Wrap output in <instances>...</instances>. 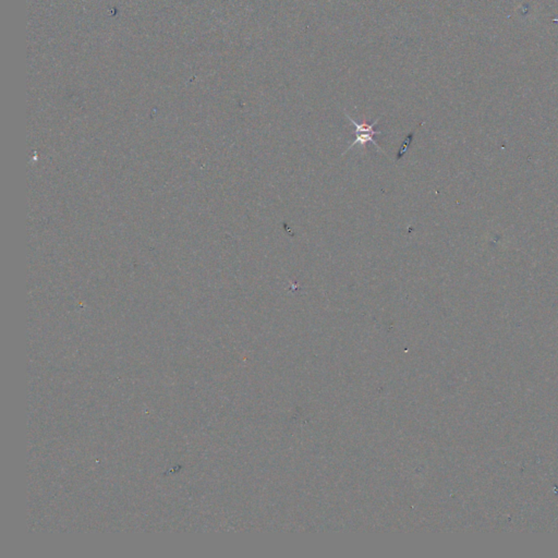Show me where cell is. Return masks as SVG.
Masks as SVG:
<instances>
[{"label":"cell","instance_id":"1","mask_svg":"<svg viewBox=\"0 0 558 558\" xmlns=\"http://www.w3.org/2000/svg\"><path fill=\"white\" fill-rule=\"evenodd\" d=\"M346 116L347 118H348L349 121H350L351 124H352V126H354V127L356 128L357 138L356 140H354V141L350 144V147H349L348 149H347L346 151H345V153L343 154V155H345V154H346L347 152L350 151L351 149H354V147H357V145H360L361 147H364V150H366V144H368V142H371V143L374 144V145H376V149H378V151H380L382 152V153H384V151L383 150H382V147H380V145H378V142H376V140H374V135H378V134L383 133V132L382 131H376V130H374V126H376V124H378V120H380V118H378V119H376V121L373 122V124H371L370 125V124H366V122H362V124H358V122L354 121V120L352 119V118H351L350 116H349L348 114H347V112H346Z\"/></svg>","mask_w":558,"mask_h":558}]
</instances>
